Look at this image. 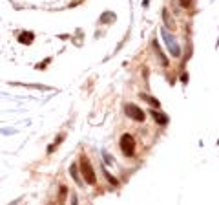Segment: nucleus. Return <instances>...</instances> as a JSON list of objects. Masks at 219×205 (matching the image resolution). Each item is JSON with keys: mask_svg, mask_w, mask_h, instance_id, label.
I'll use <instances>...</instances> for the list:
<instances>
[{"mask_svg": "<svg viewBox=\"0 0 219 205\" xmlns=\"http://www.w3.org/2000/svg\"><path fill=\"white\" fill-rule=\"evenodd\" d=\"M33 37H35L33 33H29V31H24V33H20L18 40H20L22 44H31V42H33Z\"/></svg>", "mask_w": 219, "mask_h": 205, "instance_id": "obj_5", "label": "nucleus"}, {"mask_svg": "<svg viewBox=\"0 0 219 205\" xmlns=\"http://www.w3.org/2000/svg\"><path fill=\"white\" fill-rule=\"evenodd\" d=\"M104 176H106V180H108L110 183H112V185H117V183H119V181H117V180H115V178H113V176H110V174L106 172V170H104Z\"/></svg>", "mask_w": 219, "mask_h": 205, "instance_id": "obj_10", "label": "nucleus"}, {"mask_svg": "<svg viewBox=\"0 0 219 205\" xmlns=\"http://www.w3.org/2000/svg\"><path fill=\"white\" fill-rule=\"evenodd\" d=\"M71 205H77V196H71Z\"/></svg>", "mask_w": 219, "mask_h": 205, "instance_id": "obj_12", "label": "nucleus"}, {"mask_svg": "<svg viewBox=\"0 0 219 205\" xmlns=\"http://www.w3.org/2000/svg\"><path fill=\"white\" fill-rule=\"evenodd\" d=\"M141 99H144V101H148V105H153V106H159V101H157L155 97H150V95H146V93H141Z\"/></svg>", "mask_w": 219, "mask_h": 205, "instance_id": "obj_7", "label": "nucleus"}, {"mask_svg": "<svg viewBox=\"0 0 219 205\" xmlns=\"http://www.w3.org/2000/svg\"><path fill=\"white\" fill-rule=\"evenodd\" d=\"M124 112H126L128 117H130V119H133V121H144V112H142L139 106L132 105V102L124 106Z\"/></svg>", "mask_w": 219, "mask_h": 205, "instance_id": "obj_3", "label": "nucleus"}, {"mask_svg": "<svg viewBox=\"0 0 219 205\" xmlns=\"http://www.w3.org/2000/svg\"><path fill=\"white\" fill-rule=\"evenodd\" d=\"M183 8H190V4H192V0H179Z\"/></svg>", "mask_w": 219, "mask_h": 205, "instance_id": "obj_11", "label": "nucleus"}, {"mask_svg": "<svg viewBox=\"0 0 219 205\" xmlns=\"http://www.w3.org/2000/svg\"><path fill=\"white\" fill-rule=\"evenodd\" d=\"M163 37H164V40H166V46L170 48V51H172L174 55H179V46H177L175 39H174L172 35H168L166 31H163Z\"/></svg>", "mask_w": 219, "mask_h": 205, "instance_id": "obj_4", "label": "nucleus"}, {"mask_svg": "<svg viewBox=\"0 0 219 205\" xmlns=\"http://www.w3.org/2000/svg\"><path fill=\"white\" fill-rule=\"evenodd\" d=\"M102 158H104V161H106V163H110V165H112V163H113V156H110V154L106 152V150H104V152H102Z\"/></svg>", "mask_w": 219, "mask_h": 205, "instance_id": "obj_9", "label": "nucleus"}, {"mask_svg": "<svg viewBox=\"0 0 219 205\" xmlns=\"http://www.w3.org/2000/svg\"><path fill=\"white\" fill-rule=\"evenodd\" d=\"M152 117L159 123V125H166V123H168V117H166L164 114H159V112H153V110H152Z\"/></svg>", "mask_w": 219, "mask_h": 205, "instance_id": "obj_6", "label": "nucleus"}, {"mask_svg": "<svg viewBox=\"0 0 219 205\" xmlns=\"http://www.w3.org/2000/svg\"><path fill=\"white\" fill-rule=\"evenodd\" d=\"M121 150H122L124 156H133V152H135V139H133V135H130V134L122 135L121 138Z\"/></svg>", "mask_w": 219, "mask_h": 205, "instance_id": "obj_2", "label": "nucleus"}, {"mask_svg": "<svg viewBox=\"0 0 219 205\" xmlns=\"http://www.w3.org/2000/svg\"><path fill=\"white\" fill-rule=\"evenodd\" d=\"M70 172H71V176H73V180L77 181V183H80V178H79V174H77V165H71Z\"/></svg>", "mask_w": 219, "mask_h": 205, "instance_id": "obj_8", "label": "nucleus"}, {"mask_svg": "<svg viewBox=\"0 0 219 205\" xmlns=\"http://www.w3.org/2000/svg\"><path fill=\"white\" fill-rule=\"evenodd\" d=\"M79 161H80V172H82V176H84V180L90 183V185H95L97 178H95V172H93V168H91V163L88 161L84 156H82Z\"/></svg>", "mask_w": 219, "mask_h": 205, "instance_id": "obj_1", "label": "nucleus"}]
</instances>
